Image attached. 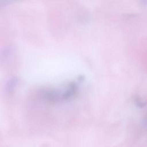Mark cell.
<instances>
[{"instance_id":"6da1fadb","label":"cell","mask_w":147,"mask_h":147,"mask_svg":"<svg viewBox=\"0 0 147 147\" xmlns=\"http://www.w3.org/2000/svg\"><path fill=\"white\" fill-rule=\"evenodd\" d=\"M78 88L76 82H72L68 84L65 89L63 90H42L40 92V96L45 100L52 102L67 100L76 95Z\"/></svg>"}]
</instances>
